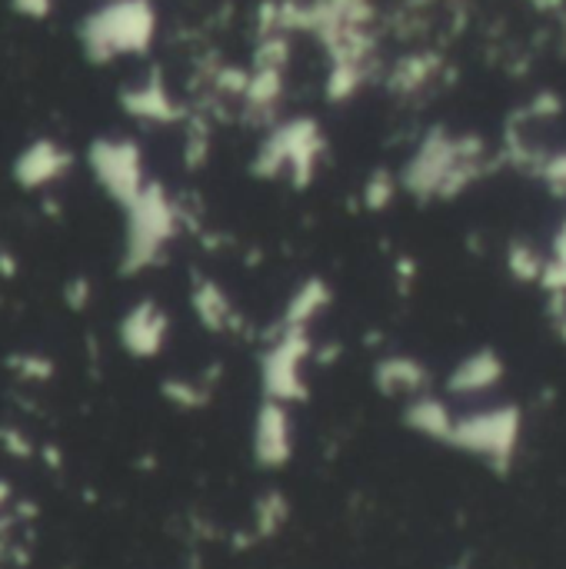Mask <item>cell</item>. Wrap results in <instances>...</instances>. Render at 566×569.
<instances>
[{
  "mask_svg": "<svg viewBox=\"0 0 566 569\" xmlns=\"http://www.w3.org/2000/svg\"><path fill=\"white\" fill-rule=\"evenodd\" d=\"M334 307V287L324 277H307L287 297L277 323L270 330H314L317 320Z\"/></svg>",
  "mask_w": 566,
  "mask_h": 569,
  "instance_id": "14",
  "label": "cell"
},
{
  "mask_svg": "<svg viewBox=\"0 0 566 569\" xmlns=\"http://www.w3.org/2000/svg\"><path fill=\"white\" fill-rule=\"evenodd\" d=\"M297 453V420H294V407L274 403V400H260L257 413H254V427H250V460L267 470L277 473L284 467H290Z\"/></svg>",
  "mask_w": 566,
  "mask_h": 569,
  "instance_id": "8",
  "label": "cell"
},
{
  "mask_svg": "<svg viewBox=\"0 0 566 569\" xmlns=\"http://www.w3.org/2000/svg\"><path fill=\"white\" fill-rule=\"evenodd\" d=\"M397 190H400V183H397L387 170H377V173H370V180L364 183V207H367L370 213H380V210H387V207L397 200Z\"/></svg>",
  "mask_w": 566,
  "mask_h": 569,
  "instance_id": "24",
  "label": "cell"
},
{
  "mask_svg": "<svg viewBox=\"0 0 566 569\" xmlns=\"http://www.w3.org/2000/svg\"><path fill=\"white\" fill-rule=\"evenodd\" d=\"M217 377L220 370H203L200 377H163L160 380V397L173 407V410H183V413H197V410H207L217 397Z\"/></svg>",
  "mask_w": 566,
  "mask_h": 569,
  "instance_id": "17",
  "label": "cell"
},
{
  "mask_svg": "<svg viewBox=\"0 0 566 569\" xmlns=\"http://www.w3.org/2000/svg\"><path fill=\"white\" fill-rule=\"evenodd\" d=\"M17 13L30 17V20H43L53 10V0H10Z\"/></svg>",
  "mask_w": 566,
  "mask_h": 569,
  "instance_id": "28",
  "label": "cell"
},
{
  "mask_svg": "<svg viewBox=\"0 0 566 569\" xmlns=\"http://www.w3.org/2000/svg\"><path fill=\"white\" fill-rule=\"evenodd\" d=\"M540 287L547 290V297H550V293H566V220L560 223V230L554 233V240H550L547 267H544Z\"/></svg>",
  "mask_w": 566,
  "mask_h": 569,
  "instance_id": "22",
  "label": "cell"
},
{
  "mask_svg": "<svg viewBox=\"0 0 566 569\" xmlns=\"http://www.w3.org/2000/svg\"><path fill=\"white\" fill-rule=\"evenodd\" d=\"M87 167H90L97 187L123 210L137 200V193L147 183L143 153L127 137H97L87 150Z\"/></svg>",
  "mask_w": 566,
  "mask_h": 569,
  "instance_id": "7",
  "label": "cell"
},
{
  "mask_svg": "<svg viewBox=\"0 0 566 569\" xmlns=\"http://www.w3.org/2000/svg\"><path fill=\"white\" fill-rule=\"evenodd\" d=\"M17 273H20V263H17V257H13V250L0 243V277H3V280H13Z\"/></svg>",
  "mask_w": 566,
  "mask_h": 569,
  "instance_id": "29",
  "label": "cell"
},
{
  "mask_svg": "<svg viewBox=\"0 0 566 569\" xmlns=\"http://www.w3.org/2000/svg\"><path fill=\"white\" fill-rule=\"evenodd\" d=\"M370 380H374V390L380 397H390V400H414L420 393H430L434 387V373L424 360L410 357V353H387L374 363L370 370Z\"/></svg>",
  "mask_w": 566,
  "mask_h": 569,
  "instance_id": "12",
  "label": "cell"
},
{
  "mask_svg": "<svg viewBox=\"0 0 566 569\" xmlns=\"http://www.w3.org/2000/svg\"><path fill=\"white\" fill-rule=\"evenodd\" d=\"M487 170L484 143L477 137H450L447 130H430L417 153L400 170V187L427 203V200H454L470 183H477Z\"/></svg>",
  "mask_w": 566,
  "mask_h": 569,
  "instance_id": "1",
  "label": "cell"
},
{
  "mask_svg": "<svg viewBox=\"0 0 566 569\" xmlns=\"http://www.w3.org/2000/svg\"><path fill=\"white\" fill-rule=\"evenodd\" d=\"M547 267V253L537 250L530 240H514L507 247V270L520 280V283H540Z\"/></svg>",
  "mask_w": 566,
  "mask_h": 569,
  "instance_id": "21",
  "label": "cell"
},
{
  "mask_svg": "<svg viewBox=\"0 0 566 569\" xmlns=\"http://www.w3.org/2000/svg\"><path fill=\"white\" fill-rule=\"evenodd\" d=\"M70 167H73V153L63 143H57L50 137H37L17 153L10 173L20 190H43V187L63 180Z\"/></svg>",
  "mask_w": 566,
  "mask_h": 569,
  "instance_id": "10",
  "label": "cell"
},
{
  "mask_svg": "<svg viewBox=\"0 0 566 569\" xmlns=\"http://www.w3.org/2000/svg\"><path fill=\"white\" fill-rule=\"evenodd\" d=\"M120 107L130 117L147 120V123H177V120H183V107L170 97V90L163 87V80H160L157 70L147 80L127 87L120 93Z\"/></svg>",
  "mask_w": 566,
  "mask_h": 569,
  "instance_id": "15",
  "label": "cell"
},
{
  "mask_svg": "<svg viewBox=\"0 0 566 569\" xmlns=\"http://www.w3.org/2000/svg\"><path fill=\"white\" fill-rule=\"evenodd\" d=\"M317 353L314 330H267L257 377L260 400H274L284 407H297L310 400L307 367Z\"/></svg>",
  "mask_w": 566,
  "mask_h": 569,
  "instance_id": "6",
  "label": "cell"
},
{
  "mask_svg": "<svg viewBox=\"0 0 566 569\" xmlns=\"http://www.w3.org/2000/svg\"><path fill=\"white\" fill-rule=\"evenodd\" d=\"M157 33V10L150 0H110L80 23V47L87 60L107 63L117 57L147 53Z\"/></svg>",
  "mask_w": 566,
  "mask_h": 569,
  "instance_id": "3",
  "label": "cell"
},
{
  "mask_svg": "<svg viewBox=\"0 0 566 569\" xmlns=\"http://www.w3.org/2000/svg\"><path fill=\"white\" fill-rule=\"evenodd\" d=\"M3 367L20 380V383H30V387H47L53 377H57V363L43 353H33V350H17L3 360Z\"/></svg>",
  "mask_w": 566,
  "mask_h": 569,
  "instance_id": "20",
  "label": "cell"
},
{
  "mask_svg": "<svg viewBox=\"0 0 566 569\" xmlns=\"http://www.w3.org/2000/svg\"><path fill=\"white\" fill-rule=\"evenodd\" d=\"M60 300L70 313H83L93 300V283L90 277H70L63 287H60Z\"/></svg>",
  "mask_w": 566,
  "mask_h": 569,
  "instance_id": "26",
  "label": "cell"
},
{
  "mask_svg": "<svg viewBox=\"0 0 566 569\" xmlns=\"http://www.w3.org/2000/svg\"><path fill=\"white\" fill-rule=\"evenodd\" d=\"M327 150L324 130L314 117H297L287 123H277L257 147L250 173L257 180H280L287 177L290 187L307 190L317 177L320 157Z\"/></svg>",
  "mask_w": 566,
  "mask_h": 569,
  "instance_id": "4",
  "label": "cell"
},
{
  "mask_svg": "<svg viewBox=\"0 0 566 569\" xmlns=\"http://www.w3.org/2000/svg\"><path fill=\"white\" fill-rule=\"evenodd\" d=\"M290 520V500L280 490H267L254 503V540L277 537Z\"/></svg>",
  "mask_w": 566,
  "mask_h": 569,
  "instance_id": "19",
  "label": "cell"
},
{
  "mask_svg": "<svg viewBox=\"0 0 566 569\" xmlns=\"http://www.w3.org/2000/svg\"><path fill=\"white\" fill-rule=\"evenodd\" d=\"M117 343L130 360H157L170 343V313L160 300L140 297L117 320Z\"/></svg>",
  "mask_w": 566,
  "mask_h": 569,
  "instance_id": "9",
  "label": "cell"
},
{
  "mask_svg": "<svg viewBox=\"0 0 566 569\" xmlns=\"http://www.w3.org/2000/svg\"><path fill=\"white\" fill-rule=\"evenodd\" d=\"M547 310H550L554 330L566 340V293H550V297H547Z\"/></svg>",
  "mask_w": 566,
  "mask_h": 569,
  "instance_id": "27",
  "label": "cell"
},
{
  "mask_svg": "<svg viewBox=\"0 0 566 569\" xmlns=\"http://www.w3.org/2000/svg\"><path fill=\"white\" fill-rule=\"evenodd\" d=\"M450 569H470L467 563H457V567H450Z\"/></svg>",
  "mask_w": 566,
  "mask_h": 569,
  "instance_id": "31",
  "label": "cell"
},
{
  "mask_svg": "<svg viewBox=\"0 0 566 569\" xmlns=\"http://www.w3.org/2000/svg\"><path fill=\"white\" fill-rule=\"evenodd\" d=\"M190 310L197 317V323L214 333V337H234L244 330V317L234 303V297L224 290L220 280L207 277V273H193V283H190Z\"/></svg>",
  "mask_w": 566,
  "mask_h": 569,
  "instance_id": "11",
  "label": "cell"
},
{
  "mask_svg": "<svg viewBox=\"0 0 566 569\" xmlns=\"http://www.w3.org/2000/svg\"><path fill=\"white\" fill-rule=\"evenodd\" d=\"M123 243L117 270L120 277H140L167 260L170 243L183 230L180 203L170 197V190L160 180H147L137 200L123 210Z\"/></svg>",
  "mask_w": 566,
  "mask_h": 569,
  "instance_id": "2",
  "label": "cell"
},
{
  "mask_svg": "<svg viewBox=\"0 0 566 569\" xmlns=\"http://www.w3.org/2000/svg\"><path fill=\"white\" fill-rule=\"evenodd\" d=\"M0 450H3L10 460H30V457L37 453L30 433L20 430V427H13V423H3V427H0Z\"/></svg>",
  "mask_w": 566,
  "mask_h": 569,
  "instance_id": "25",
  "label": "cell"
},
{
  "mask_svg": "<svg viewBox=\"0 0 566 569\" xmlns=\"http://www.w3.org/2000/svg\"><path fill=\"white\" fill-rule=\"evenodd\" d=\"M454 420L457 413L450 410V403L437 393H420L414 400L404 403V427L424 440H434V443H444L450 440V430H454Z\"/></svg>",
  "mask_w": 566,
  "mask_h": 569,
  "instance_id": "16",
  "label": "cell"
},
{
  "mask_svg": "<svg viewBox=\"0 0 566 569\" xmlns=\"http://www.w3.org/2000/svg\"><path fill=\"white\" fill-rule=\"evenodd\" d=\"M504 377H507L504 357L494 347H480L454 363V370L447 373V393L460 397V400L487 397L504 383Z\"/></svg>",
  "mask_w": 566,
  "mask_h": 569,
  "instance_id": "13",
  "label": "cell"
},
{
  "mask_svg": "<svg viewBox=\"0 0 566 569\" xmlns=\"http://www.w3.org/2000/svg\"><path fill=\"white\" fill-rule=\"evenodd\" d=\"M210 157V127L200 117L187 120V140H183V163L187 170H200Z\"/></svg>",
  "mask_w": 566,
  "mask_h": 569,
  "instance_id": "23",
  "label": "cell"
},
{
  "mask_svg": "<svg viewBox=\"0 0 566 569\" xmlns=\"http://www.w3.org/2000/svg\"><path fill=\"white\" fill-rule=\"evenodd\" d=\"M40 453H43V460H47L50 467H60V450H53V443H43Z\"/></svg>",
  "mask_w": 566,
  "mask_h": 569,
  "instance_id": "30",
  "label": "cell"
},
{
  "mask_svg": "<svg viewBox=\"0 0 566 569\" xmlns=\"http://www.w3.org/2000/svg\"><path fill=\"white\" fill-rule=\"evenodd\" d=\"M524 437V410L517 403H494L454 420L447 447L484 460L494 473H507Z\"/></svg>",
  "mask_w": 566,
  "mask_h": 569,
  "instance_id": "5",
  "label": "cell"
},
{
  "mask_svg": "<svg viewBox=\"0 0 566 569\" xmlns=\"http://www.w3.org/2000/svg\"><path fill=\"white\" fill-rule=\"evenodd\" d=\"M437 67H440V57H434V53H410V57L397 60V67L390 70L387 83L397 93H417L420 87H427L434 80Z\"/></svg>",
  "mask_w": 566,
  "mask_h": 569,
  "instance_id": "18",
  "label": "cell"
}]
</instances>
